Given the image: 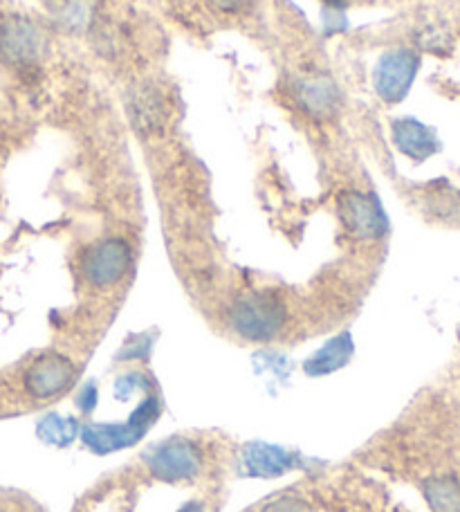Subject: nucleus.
<instances>
[{
	"label": "nucleus",
	"mask_w": 460,
	"mask_h": 512,
	"mask_svg": "<svg viewBox=\"0 0 460 512\" xmlns=\"http://www.w3.org/2000/svg\"><path fill=\"white\" fill-rule=\"evenodd\" d=\"M288 322V308L272 292H252L236 299L229 308V326L247 342H270Z\"/></svg>",
	"instance_id": "nucleus-1"
},
{
	"label": "nucleus",
	"mask_w": 460,
	"mask_h": 512,
	"mask_svg": "<svg viewBox=\"0 0 460 512\" xmlns=\"http://www.w3.org/2000/svg\"><path fill=\"white\" fill-rule=\"evenodd\" d=\"M133 265V250L124 239L110 236L97 241L84 252L81 259V274L92 288H113L122 281Z\"/></svg>",
	"instance_id": "nucleus-2"
},
{
	"label": "nucleus",
	"mask_w": 460,
	"mask_h": 512,
	"mask_svg": "<svg viewBox=\"0 0 460 512\" xmlns=\"http://www.w3.org/2000/svg\"><path fill=\"white\" fill-rule=\"evenodd\" d=\"M160 416V400L146 398L142 407L135 411L133 418L124 425H86L84 443L97 454H108L124 447L135 445L146 434V429L153 425V420Z\"/></svg>",
	"instance_id": "nucleus-3"
},
{
	"label": "nucleus",
	"mask_w": 460,
	"mask_h": 512,
	"mask_svg": "<svg viewBox=\"0 0 460 512\" xmlns=\"http://www.w3.org/2000/svg\"><path fill=\"white\" fill-rule=\"evenodd\" d=\"M418 52L400 48L384 52L373 70V88L384 104H400L409 95L413 81L418 77Z\"/></svg>",
	"instance_id": "nucleus-4"
},
{
	"label": "nucleus",
	"mask_w": 460,
	"mask_h": 512,
	"mask_svg": "<svg viewBox=\"0 0 460 512\" xmlns=\"http://www.w3.org/2000/svg\"><path fill=\"white\" fill-rule=\"evenodd\" d=\"M337 216L342 225L355 239L377 241L389 232V218H386L377 198L364 191H344L337 198Z\"/></svg>",
	"instance_id": "nucleus-5"
},
{
	"label": "nucleus",
	"mask_w": 460,
	"mask_h": 512,
	"mask_svg": "<svg viewBox=\"0 0 460 512\" xmlns=\"http://www.w3.org/2000/svg\"><path fill=\"white\" fill-rule=\"evenodd\" d=\"M292 99L312 120H333L342 108V93L326 72H303L290 84Z\"/></svg>",
	"instance_id": "nucleus-6"
},
{
	"label": "nucleus",
	"mask_w": 460,
	"mask_h": 512,
	"mask_svg": "<svg viewBox=\"0 0 460 512\" xmlns=\"http://www.w3.org/2000/svg\"><path fill=\"white\" fill-rule=\"evenodd\" d=\"M146 465L153 477L162 481H187L200 472L202 454L193 443L171 438V441L153 447V452L146 456Z\"/></svg>",
	"instance_id": "nucleus-7"
},
{
	"label": "nucleus",
	"mask_w": 460,
	"mask_h": 512,
	"mask_svg": "<svg viewBox=\"0 0 460 512\" xmlns=\"http://www.w3.org/2000/svg\"><path fill=\"white\" fill-rule=\"evenodd\" d=\"M43 52V34L30 18L12 16L0 25V57L12 66H32Z\"/></svg>",
	"instance_id": "nucleus-8"
},
{
	"label": "nucleus",
	"mask_w": 460,
	"mask_h": 512,
	"mask_svg": "<svg viewBox=\"0 0 460 512\" xmlns=\"http://www.w3.org/2000/svg\"><path fill=\"white\" fill-rule=\"evenodd\" d=\"M77 378V369L68 355L48 353L34 362V367L27 371L25 387L34 398L48 400L57 398Z\"/></svg>",
	"instance_id": "nucleus-9"
},
{
	"label": "nucleus",
	"mask_w": 460,
	"mask_h": 512,
	"mask_svg": "<svg viewBox=\"0 0 460 512\" xmlns=\"http://www.w3.org/2000/svg\"><path fill=\"white\" fill-rule=\"evenodd\" d=\"M393 144L398 146L402 155H407L413 162H425L431 155L440 151V140L434 128L422 124L413 117H402L391 126Z\"/></svg>",
	"instance_id": "nucleus-10"
},
{
	"label": "nucleus",
	"mask_w": 460,
	"mask_h": 512,
	"mask_svg": "<svg viewBox=\"0 0 460 512\" xmlns=\"http://www.w3.org/2000/svg\"><path fill=\"white\" fill-rule=\"evenodd\" d=\"M126 111L137 133H158L164 124V99L151 84H140L126 99Z\"/></svg>",
	"instance_id": "nucleus-11"
},
{
	"label": "nucleus",
	"mask_w": 460,
	"mask_h": 512,
	"mask_svg": "<svg viewBox=\"0 0 460 512\" xmlns=\"http://www.w3.org/2000/svg\"><path fill=\"white\" fill-rule=\"evenodd\" d=\"M243 465L250 477L276 479L281 474L297 468L299 459L288 450L268 443H252L243 450Z\"/></svg>",
	"instance_id": "nucleus-12"
},
{
	"label": "nucleus",
	"mask_w": 460,
	"mask_h": 512,
	"mask_svg": "<svg viewBox=\"0 0 460 512\" xmlns=\"http://www.w3.org/2000/svg\"><path fill=\"white\" fill-rule=\"evenodd\" d=\"M353 351H355V344H353L351 333L337 335L312 355V358L306 362V371L310 376H319V373L324 376V373L342 369L344 364L351 360Z\"/></svg>",
	"instance_id": "nucleus-13"
},
{
	"label": "nucleus",
	"mask_w": 460,
	"mask_h": 512,
	"mask_svg": "<svg viewBox=\"0 0 460 512\" xmlns=\"http://www.w3.org/2000/svg\"><path fill=\"white\" fill-rule=\"evenodd\" d=\"M425 497L434 512H460V481L454 477L429 479Z\"/></svg>",
	"instance_id": "nucleus-14"
},
{
	"label": "nucleus",
	"mask_w": 460,
	"mask_h": 512,
	"mask_svg": "<svg viewBox=\"0 0 460 512\" xmlns=\"http://www.w3.org/2000/svg\"><path fill=\"white\" fill-rule=\"evenodd\" d=\"M39 434L45 438L48 443L54 445H68L70 441H75L77 436V423L72 418H61V416H50L45 418Z\"/></svg>",
	"instance_id": "nucleus-15"
},
{
	"label": "nucleus",
	"mask_w": 460,
	"mask_h": 512,
	"mask_svg": "<svg viewBox=\"0 0 460 512\" xmlns=\"http://www.w3.org/2000/svg\"><path fill=\"white\" fill-rule=\"evenodd\" d=\"M95 16V3L92 0H63L59 18L72 30H84Z\"/></svg>",
	"instance_id": "nucleus-16"
},
{
	"label": "nucleus",
	"mask_w": 460,
	"mask_h": 512,
	"mask_svg": "<svg viewBox=\"0 0 460 512\" xmlns=\"http://www.w3.org/2000/svg\"><path fill=\"white\" fill-rule=\"evenodd\" d=\"M263 512H310V506L299 497H281L265 506Z\"/></svg>",
	"instance_id": "nucleus-17"
},
{
	"label": "nucleus",
	"mask_w": 460,
	"mask_h": 512,
	"mask_svg": "<svg viewBox=\"0 0 460 512\" xmlns=\"http://www.w3.org/2000/svg\"><path fill=\"white\" fill-rule=\"evenodd\" d=\"M220 14H243L254 5V0H209Z\"/></svg>",
	"instance_id": "nucleus-18"
},
{
	"label": "nucleus",
	"mask_w": 460,
	"mask_h": 512,
	"mask_svg": "<svg viewBox=\"0 0 460 512\" xmlns=\"http://www.w3.org/2000/svg\"><path fill=\"white\" fill-rule=\"evenodd\" d=\"M77 402H79V407L88 414V411H92V409H95V405H97V389L92 387V384H88V387L81 391V396H79Z\"/></svg>",
	"instance_id": "nucleus-19"
},
{
	"label": "nucleus",
	"mask_w": 460,
	"mask_h": 512,
	"mask_svg": "<svg viewBox=\"0 0 460 512\" xmlns=\"http://www.w3.org/2000/svg\"><path fill=\"white\" fill-rule=\"evenodd\" d=\"M178 512H205V510H202L200 504H187L184 508H180Z\"/></svg>",
	"instance_id": "nucleus-20"
},
{
	"label": "nucleus",
	"mask_w": 460,
	"mask_h": 512,
	"mask_svg": "<svg viewBox=\"0 0 460 512\" xmlns=\"http://www.w3.org/2000/svg\"><path fill=\"white\" fill-rule=\"evenodd\" d=\"M324 3L330 5V7H342V5L346 3V0H324Z\"/></svg>",
	"instance_id": "nucleus-21"
}]
</instances>
